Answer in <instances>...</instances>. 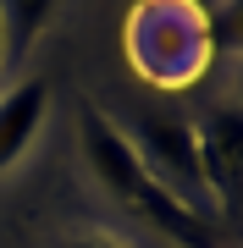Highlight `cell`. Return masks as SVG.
Returning a JSON list of instances; mask_svg holds the SVG:
<instances>
[{
	"label": "cell",
	"mask_w": 243,
	"mask_h": 248,
	"mask_svg": "<svg viewBox=\"0 0 243 248\" xmlns=\"http://www.w3.org/2000/svg\"><path fill=\"white\" fill-rule=\"evenodd\" d=\"M78 138H83V160H89L94 182L105 187L122 210L144 215L155 232H166V237L182 243V248H221L216 221H205L199 210H188L177 193H166V187L138 166L127 133H122V127H111L94 105H78Z\"/></svg>",
	"instance_id": "cell-1"
},
{
	"label": "cell",
	"mask_w": 243,
	"mask_h": 248,
	"mask_svg": "<svg viewBox=\"0 0 243 248\" xmlns=\"http://www.w3.org/2000/svg\"><path fill=\"white\" fill-rule=\"evenodd\" d=\"M210 50V17L194 0H138V11L127 17V55L149 83H194Z\"/></svg>",
	"instance_id": "cell-2"
},
{
	"label": "cell",
	"mask_w": 243,
	"mask_h": 248,
	"mask_svg": "<svg viewBox=\"0 0 243 248\" xmlns=\"http://www.w3.org/2000/svg\"><path fill=\"white\" fill-rule=\"evenodd\" d=\"M138 166L149 171L166 193H177L188 210H199L210 221L216 204H210V187H205V166H199V138H194V122L182 116H144V122L127 133Z\"/></svg>",
	"instance_id": "cell-3"
},
{
	"label": "cell",
	"mask_w": 243,
	"mask_h": 248,
	"mask_svg": "<svg viewBox=\"0 0 243 248\" xmlns=\"http://www.w3.org/2000/svg\"><path fill=\"white\" fill-rule=\"evenodd\" d=\"M199 138V166H205V187L216 215H243V105L238 99H221L194 122Z\"/></svg>",
	"instance_id": "cell-4"
},
{
	"label": "cell",
	"mask_w": 243,
	"mask_h": 248,
	"mask_svg": "<svg viewBox=\"0 0 243 248\" xmlns=\"http://www.w3.org/2000/svg\"><path fill=\"white\" fill-rule=\"evenodd\" d=\"M45 110H50V83L45 78H22L17 89L0 94V171H11L28 155V143L39 138Z\"/></svg>",
	"instance_id": "cell-5"
},
{
	"label": "cell",
	"mask_w": 243,
	"mask_h": 248,
	"mask_svg": "<svg viewBox=\"0 0 243 248\" xmlns=\"http://www.w3.org/2000/svg\"><path fill=\"white\" fill-rule=\"evenodd\" d=\"M55 0H0V22H6V55L11 61H22L28 50H33V39L45 33Z\"/></svg>",
	"instance_id": "cell-6"
},
{
	"label": "cell",
	"mask_w": 243,
	"mask_h": 248,
	"mask_svg": "<svg viewBox=\"0 0 243 248\" xmlns=\"http://www.w3.org/2000/svg\"><path fill=\"white\" fill-rule=\"evenodd\" d=\"M205 17H210V45L243 55V0H221V6L205 11Z\"/></svg>",
	"instance_id": "cell-7"
},
{
	"label": "cell",
	"mask_w": 243,
	"mask_h": 248,
	"mask_svg": "<svg viewBox=\"0 0 243 248\" xmlns=\"http://www.w3.org/2000/svg\"><path fill=\"white\" fill-rule=\"evenodd\" d=\"M72 248H116V243H111V237H78Z\"/></svg>",
	"instance_id": "cell-8"
},
{
	"label": "cell",
	"mask_w": 243,
	"mask_h": 248,
	"mask_svg": "<svg viewBox=\"0 0 243 248\" xmlns=\"http://www.w3.org/2000/svg\"><path fill=\"white\" fill-rule=\"evenodd\" d=\"M0 61H6V22H0Z\"/></svg>",
	"instance_id": "cell-9"
}]
</instances>
